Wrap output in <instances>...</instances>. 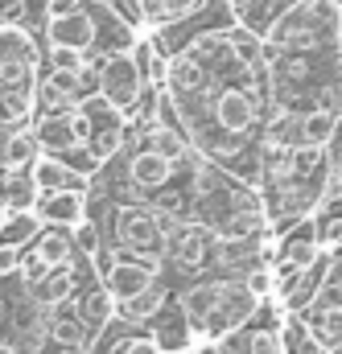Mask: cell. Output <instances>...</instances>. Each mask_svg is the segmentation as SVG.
<instances>
[{
    "mask_svg": "<svg viewBox=\"0 0 342 354\" xmlns=\"http://www.w3.org/2000/svg\"><path fill=\"white\" fill-rule=\"evenodd\" d=\"M37 41L25 25H0V128L29 124L37 111Z\"/></svg>",
    "mask_w": 342,
    "mask_h": 354,
    "instance_id": "obj_1",
    "label": "cell"
},
{
    "mask_svg": "<svg viewBox=\"0 0 342 354\" xmlns=\"http://www.w3.org/2000/svg\"><path fill=\"white\" fill-rule=\"evenodd\" d=\"M170 231L173 227L161 206H116L111 214V248L136 260H161Z\"/></svg>",
    "mask_w": 342,
    "mask_h": 354,
    "instance_id": "obj_2",
    "label": "cell"
},
{
    "mask_svg": "<svg viewBox=\"0 0 342 354\" xmlns=\"http://www.w3.org/2000/svg\"><path fill=\"white\" fill-rule=\"evenodd\" d=\"M145 87L149 83H145V75H141V66H136V58L128 50L103 54V62H99V99L111 111L136 115L141 111V99H145Z\"/></svg>",
    "mask_w": 342,
    "mask_h": 354,
    "instance_id": "obj_3",
    "label": "cell"
},
{
    "mask_svg": "<svg viewBox=\"0 0 342 354\" xmlns=\"http://www.w3.org/2000/svg\"><path fill=\"white\" fill-rule=\"evenodd\" d=\"M260 107H264L260 95H252L248 87H235V83H231V87H223L210 99V120H215V128H219L223 136H235V140H240V136H248L260 124V115H264Z\"/></svg>",
    "mask_w": 342,
    "mask_h": 354,
    "instance_id": "obj_4",
    "label": "cell"
},
{
    "mask_svg": "<svg viewBox=\"0 0 342 354\" xmlns=\"http://www.w3.org/2000/svg\"><path fill=\"white\" fill-rule=\"evenodd\" d=\"M149 284H157V260L149 264V260H136V256H124V252L111 264V272L103 276V288L116 297V305L128 301V297H136V292H145Z\"/></svg>",
    "mask_w": 342,
    "mask_h": 354,
    "instance_id": "obj_5",
    "label": "cell"
},
{
    "mask_svg": "<svg viewBox=\"0 0 342 354\" xmlns=\"http://www.w3.org/2000/svg\"><path fill=\"white\" fill-rule=\"evenodd\" d=\"M33 132H37L42 153H54V157H66V153L83 149V140H79V132L71 124V111H37Z\"/></svg>",
    "mask_w": 342,
    "mask_h": 354,
    "instance_id": "obj_6",
    "label": "cell"
},
{
    "mask_svg": "<svg viewBox=\"0 0 342 354\" xmlns=\"http://www.w3.org/2000/svg\"><path fill=\"white\" fill-rule=\"evenodd\" d=\"M128 181L145 194H161L173 181V161L157 149H141V153L128 157Z\"/></svg>",
    "mask_w": 342,
    "mask_h": 354,
    "instance_id": "obj_7",
    "label": "cell"
},
{
    "mask_svg": "<svg viewBox=\"0 0 342 354\" xmlns=\"http://www.w3.org/2000/svg\"><path fill=\"white\" fill-rule=\"evenodd\" d=\"M33 210L50 227H75L79 218H87V189H46Z\"/></svg>",
    "mask_w": 342,
    "mask_h": 354,
    "instance_id": "obj_8",
    "label": "cell"
},
{
    "mask_svg": "<svg viewBox=\"0 0 342 354\" xmlns=\"http://www.w3.org/2000/svg\"><path fill=\"white\" fill-rule=\"evenodd\" d=\"M29 174L37 181V189L46 194V189H87V174H79L71 161H62V157H54V153H37L33 161H29Z\"/></svg>",
    "mask_w": 342,
    "mask_h": 354,
    "instance_id": "obj_9",
    "label": "cell"
},
{
    "mask_svg": "<svg viewBox=\"0 0 342 354\" xmlns=\"http://www.w3.org/2000/svg\"><path fill=\"white\" fill-rule=\"evenodd\" d=\"M223 288H227V280H202V284H194V288H186V292L177 297V309L186 313V322H190L198 334L206 330L210 313L219 309V301H223Z\"/></svg>",
    "mask_w": 342,
    "mask_h": 354,
    "instance_id": "obj_10",
    "label": "cell"
},
{
    "mask_svg": "<svg viewBox=\"0 0 342 354\" xmlns=\"http://www.w3.org/2000/svg\"><path fill=\"white\" fill-rule=\"evenodd\" d=\"M165 256L177 268H202L210 256V235L202 227H173L170 243H165Z\"/></svg>",
    "mask_w": 342,
    "mask_h": 354,
    "instance_id": "obj_11",
    "label": "cell"
},
{
    "mask_svg": "<svg viewBox=\"0 0 342 354\" xmlns=\"http://www.w3.org/2000/svg\"><path fill=\"white\" fill-rule=\"evenodd\" d=\"M29 256H37L46 268H58V264H71L75 256H79V248H75V239H71V227H42V235L33 239V248H29Z\"/></svg>",
    "mask_w": 342,
    "mask_h": 354,
    "instance_id": "obj_12",
    "label": "cell"
},
{
    "mask_svg": "<svg viewBox=\"0 0 342 354\" xmlns=\"http://www.w3.org/2000/svg\"><path fill=\"white\" fill-rule=\"evenodd\" d=\"M75 305H79V317L87 322V330H91V338L116 317V297L103 288V280L95 284V288H87V292H75Z\"/></svg>",
    "mask_w": 342,
    "mask_h": 354,
    "instance_id": "obj_13",
    "label": "cell"
},
{
    "mask_svg": "<svg viewBox=\"0 0 342 354\" xmlns=\"http://www.w3.org/2000/svg\"><path fill=\"white\" fill-rule=\"evenodd\" d=\"M0 198L8 210H33L42 189H37L29 169H0Z\"/></svg>",
    "mask_w": 342,
    "mask_h": 354,
    "instance_id": "obj_14",
    "label": "cell"
},
{
    "mask_svg": "<svg viewBox=\"0 0 342 354\" xmlns=\"http://www.w3.org/2000/svg\"><path fill=\"white\" fill-rule=\"evenodd\" d=\"M42 214L37 210H8L4 223H0V243H12V248H33V239L42 235Z\"/></svg>",
    "mask_w": 342,
    "mask_h": 354,
    "instance_id": "obj_15",
    "label": "cell"
},
{
    "mask_svg": "<svg viewBox=\"0 0 342 354\" xmlns=\"http://www.w3.org/2000/svg\"><path fill=\"white\" fill-rule=\"evenodd\" d=\"M161 309H165V284H161V280H157V284H149L145 292H136V297H128V301H120V305H116V313H120V317H128L132 326L153 322Z\"/></svg>",
    "mask_w": 342,
    "mask_h": 354,
    "instance_id": "obj_16",
    "label": "cell"
},
{
    "mask_svg": "<svg viewBox=\"0 0 342 354\" xmlns=\"http://www.w3.org/2000/svg\"><path fill=\"white\" fill-rule=\"evenodd\" d=\"M334 124H339V111H330V107H314V111H305L301 120H297V145H330V136H334Z\"/></svg>",
    "mask_w": 342,
    "mask_h": 354,
    "instance_id": "obj_17",
    "label": "cell"
},
{
    "mask_svg": "<svg viewBox=\"0 0 342 354\" xmlns=\"http://www.w3.org/2000/svg\"><path fill=\"white\" fill-rule=\"evenodd\" d=\"M145 140H149V149L165 153L173 165H181V161L190 157V145H186V136H181V132H173L165 120H161V124H149V128H145Z\"/></svg>",
    "mask_w": 342,
    "mask_h": 354,
    "instance_id": "obj_18",
    "label": "cell"
},
{
    "mask_svg": "<svg viewBox=\"0 0 342 354\" xmlns=\"http://www.w3.org/2000/svg\"><path fill=\"white\" fill-rule=\"evenodd\" d=\"M309 330L318 334V338H326V342H339L342 338V305H309Z\"/></svg>",
    "mask_w": 342,
    "mask_h": 354,
    "instance_id": "obj_19",
    "label": "cell"
},
{
    "mask_svg": "<svg viewBox=\"0 0 342 354\" xmlns=\"http://www.w3.org/2000/svg\"><path fill=\"white\" fill-rule=\"evenodd\" d=\"M285 260H293V264H301V268H314V264H318V260H322L318 231H301V235L285 239Z\"/></svg>",
    "mask_w": 342,
    "mask_h": 354,
    "instance_id": "obj_20",
    "label": "cell"
},
{
    "mask_svg": "<svg viewBox=\"0 0 342 354\" xmlns=\"http://www.w3.org/2000/svg\"><path fill=\"white\" fill-rule=\"evenodd\" d=\"M46 58H50V71H91V54L79 46H46Z\"/></svg>",
    "mask_w": 342,
    "mask_h": 354,
    "instance_id": "obj_21",
    "label": "cell"
},
{
    "mask_svg": "<svg viewBox=\"0 0 342 354\" xmlns=\"http://www.w3.org/2000/svg\"><path fill=\"white\" fill-rule=\"evenodd\" d=\"M87 149H91V157H95L99 165H103V161H111V157L124 149V128H120V124H111V128H103V132L95 128V136H91V145H87Z\"/></svg>",
    "mask_w": 342,
    "mask_h": 354,
    "instance_id": "obj_22",
    "label": "cell"
},
{
    "mask_svg": "<svg viewBox=\"0 0 342 354\" xmlns=\"http://www.w3.org/2000/svg\"><path fill=\"white\" fill-rule=\"evenodd\" d=\"M301 276H305V268L301 264L280 260V264L272 268V288H276V297H293V292L301 288Z\"/></svg>",
    "mask_w": 342,
    "mask_h": 354,
    "instance_id": "obj_23",
    "label": "cell"
},
{
    "mask_svg": "<svg viewBox=\"0 0 342 354\" xmlns=\"http://www.w3.org/2000/svg\"><path fill=\"white\" fill-rule=\"evenodd\" d=\"M71 239H75V248H79L83 256H95V252L103 248V239H99V227H95L91 218H79V223L71 227Z\"/></svg>",
    "mask_w": 342,
    "mask_h": 354,
    "instance_id": "obj_24",
    "label": "cell"
},
{
    "mask_svg": "<svg viewBox=\"0 0 342 354\" xmlns=\"http://www.w3.org/2000/svg\"><path fill=\"white\" fill-rule=\"evenodd\" d=\"M248 354H289V351H285V338H280V334L260 330V334L248 338Z\"/></svg>",
    "mask_w": 342,
    "mask_h": 354,
    "instance_id": "obj_25",
    "label": "cell"
},
{
    "mask_svg": "<svg viewBox=\"0 0 342 354\" xmlns=\"http://www.w3.org/2000/svg\"><path fill=\"white\" fill-rule=\"evenodd\" d=\"M29 0H0V25H25Z\"/></svg>",
    "mask_w": 342,
    "mask_h": 354,
    "instance_id": "obj_26",
    "label": "cell"
},
{
    "mask_svg": "<svg viewBox=\"0 0 342 354\" xmlns=\"http://www.w3.org/2000/svg\"><path fill=\"white\" fill-rule=\"evenodd\" d=\"M165 4H170V17H173V25H177V21H190L194 12H202L206 0H165Z\"/></svg>",
    "mask_w": 342,
    "mask_h": 354,
    "instance_id": "obj_27",
    "label": "cell"
},
{
    "mask_svg": "<svg viewBox=\"0 0 342 354\" xmlns=\"http://www.w3.org/2000/svg\"><path fill=\"white\" fill-rule=\"evenodd\" d=\"M190 354H227V351H223V342H219L215 334H198V338L190 342Z\"/></svg>",
    "mask_w": 342,
    "mask_h": 354,
    "instance_id": "obj_28",
    "label": "cell"
},
{
    "mask_svg": "<svg viewBox=\"0 0 342 354\" xmlns=\"http://www.w3.org/2000/svg\"><path fill=\"white\" fill-rule=\"evenodd\" d=\"M248 288H252L256 297H264V292L272 288V272H252V276H248Z\"/></svg>",
    "mask_w": 342,
    "mask_h": 354,
    "instance_id": "obj_29",
    "label": "cell"
},
{
    "mask_svg": "<svg viewBox=\"0 0 342 354\" xmlns=\"http://www.w3.org/2000/svg\"><path fill=\"white\" fill-rule=\"evenodd\" d=\"M326 153L334 157V169H339V161H342V111H339V124H334V136H330V145H326Z\"/></svg>",
    "mask_w": 342,
    "mask_h": 354,
    "instance_id": "obj_30",
    "label": "cell"
},
{
    "mask_svg": "<svg viewBox=\"0 0 342 354\" xmlns=\"http://www.w3.org/2000/svg\"><path fill=\"white\" fill-rule=\"evenodd\" d=\"M0 354H21V346H12L8 338H0Z\"/></svg>",
    "mask_w": 342,
    "mask_h": 354,
    "instance_id": "obj_31",
    "label": "cell"
},
{
    "mask_svg": "<svg viewBox=\"0 0 342 354\" xmlns=\"http://www.w3.org/2000/svg\"><path fill=\"white\" fill-rule=\"evenodd\" d=\"M161 354H190V346H173V351H161Z\"/></svg>",
    "mask_w": 342,
    "mask_h": 354,
    "instance_id": "obj_32",
    "label": "cell"
},
{
    "mask_svg": "<svg viewBox=\"0 0 342 354\" xmlns=\"http://www.w3.org/2000/svg\"><path fill=\"white\" fill-rule=\"evenodd\" d=\"M4 214H8V206H4V198H0V223H4Z\"/></svg>",
    "mask_w": 342,
    "mask_h": 354,
    "instance_id": "obj_33",
    "label": "cell"
},
{
    "mask_svg": "<svg viewBox=\"0 0 342 354\" xmlns=\"http://www.w3.org/2000/svg\"><path fill=\"white\" fill-rule=\"evenodd\" d=\"M339 169H342V161H339Z\"/></svg>",
    "mask_w": 342,
    "mask_h": 354,
    "instance_id": "obj_34",
    "label": "cell"
}]
</instances>
